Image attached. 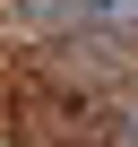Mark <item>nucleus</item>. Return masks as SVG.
Here are the masks:
<instances>
[{"label": "nucleus", "mask_w": 138, "mask_h": 147, "mask_svg": "<svg viewBox=\"0 0 138 147\" xmlns=\"http://www.w3.org/2000/svg\"><path fill=\"white\" fill-rule=\"evenodd\" d=\"M86 26H138V0H86Z\"/></svg>", "instance_id": "1"}, {"label": "nucleus", "mask_w": 138, "mask_h": 147, "mask_svg": "<svg viewBox=\"0 0 138 147\" xmlns=\"http://www.w3.org/2000/svg\"><path fill=\"white\" fill-rule=\"evenodd\" d=\"M121 147H138V104H129V113H121Z\"/></svg>", "instance_id": "2"}]
</instances>
